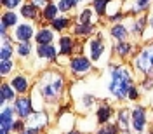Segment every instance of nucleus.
Listing matches in <instances>:
<instances>
[{
  "label": "nucleus",
  "instance_id": "nucleus-1",
  "mask_svg": "<svg viewBox=\"0 0 153 134\" xmlns=\"http://www.w3.org/2000/svg\"><path fill=\"white\" fill-rule=\"evenodd\" d=\"M131 82H132V78H131L129 71H127L125 68H122V66L115 68L113 71H111L110 92H111L115 98H118V99H124L125 96L129 94V89L132 87Z\"/></svg>",
  "mask_w": 153,
  "mask_h": 134
},
{
  "label": "nucleus",
  "instance_id": "nucleus-2",
  "mask_svg": "<svg viewBox=\"0 0 153 134\" xmlns=\"http://www.w3.org/2000/svg\"><path fill=\"white\" fill-rule=\"evenodd\" d=\"M63 89V80L57 75H49L42 86H40V94L45 98V101H54Z\"/></svg>",
  "mask_w": 153,
  "mask_h": 134
},
{
  "label": "nucleus",
  "instance_id": "nucleus-3",
  "mask_svg": "<svg viewBox=\"0 0 153 134\" xmlns=\"http://www.w3.org/2000/svg\"><path fill=\"white\" fill-rule=\"evenodd\" d=\"M136 66L139 68L143 73H152V70H153V45L146 47L143 52L137 56Z\"/></svg>",
  "mask_w": 153,
  "mask_h": 134
},
{
  "label": "nucleus",
  "instance_id": "nucleus-4",
  "mask_svg": "<svg viewBox=\"0 0 153 134\" xmlns=\"http://www.w3.org/2000/svg\"><path fill=\"white\" fill-rule=\"evenodd\" d=\"M91 70V63L89 59L84 56H76L71 59V71L76 73V75H82V73H87Z\"/></svg>",
  "mask_w": 153,
  "mask_h": 134
},
{
  "label": "nucleus",
  "instance_id": "nucleus-5",
  "mask_svg": "<svg viewBox=\"0 0 153 134\" xmlns=\"http://www.w3.org/2000/svg\"><path fill=\"white\" fill-rule=\"evenodd\" d=\"M144 124H146V115H144V108L137 106L132 113V125H134V131H143Z\"/></svg>",
  "mask_w": 153,
  "mask_h": 134
},
{
  "label": "nucleus",
  "instance_id": "nucleus-6",
  "mask_svg": "<svg viewBox=\"0 0 153 134\" xmlns=\"http://www.w3.org/2000/svg\"><path fill=\"white\" fill-rule=\"evenodd\" d=\"M16 112L21 118H26L30 113H31V101L30 98H19L16 101Z\"/></svg>",
  "mask_w": 153,
  "mask_h": 134
},
{
  "label": "nucleus",
  "instance_id": "nucleus-7",
  "mask_svg": "<svg viewBox=\"0 0 153 134\" xmlns=\"http://www.w3.org/2000/svg\"><path fill=\"white\" fill-rule=\"evenodd\" d=\"M12 127V108H4L2 112V134H9Z\"/></svg>",
  "mask_w": 153,
  "mask_h": 134
},
{
  "label": "nucleus",
  "instance_id": "nucleus-8",
  "mask_svg": "<svg viewBox=\"0 0 153 134\" xmlns=\"http://www.w3.org/2000/svg\"><path fill=\"white\" fill-rule=\"evenodd\" d=\"M56 49L51 44H38V56L45 57V59H56Z\"/></svg>",
  "mask_w": 153,
  "mask_h": 134
},
{
  "label": "nucleus",
  "instance_id": "nucleus-9",
  "mask_svg": "<svg viewBox=\"0 0 153 134\" xmlns=\"http://www.w3.org/2000/svg\"><path fill=\"white\" fill-rule=\"evenodd\" d=\"M16 37H18L21 42H28L30 38L33 37V28H31L30 25H21V26H18V30H16Z\"/></svg>",
  "mask_w": 153,
  "mask_h": 134
},
{
  "label": "nucleus",
  "instance_id": "nucleus-10",
  "mask_svg": "<svg viewBox=\"0 0 153 134\" xmlns=\"http://www.w3.org/2000/svg\"><path fill=\"white\" fill-rule=\"evenodd\" d=\"M103 51H105V45H103V42H101L99 38H97V40H92V42H91V57H92L94 61L101 57Z\"/></svg>",
  "mask_w": 153,
  "mask_h": 134
},
{
  "label": "nucleus",
  "instance_id": "nucleus-11",
  "mask_svg": "<svg viewBox=\"0 0 153 134\" xmlns=\"http://www.w3.org/2000/svg\"><path fill=\"white\" fill-rule=\"evenodd\" d=\"M12 89L18 91V92H26V89H28V80H26L25 77H16V78L12 80Z\"/></svg>",
  "mask_w": 153,
  "mask_h": 134
},
{
  "label": "nucleus",
  "instance_id": "nucleus-12",
  "mask_svg": "<svg viewBox=\"0 0 153 134\" xmlns=\"http://www.w3.org/2000/svg\"><path fill=\"white\" fill-rule=\"evenodd\" d=\"M110 117H111V108L108 105H103L99 110H97V120L101 122V124H105L110 120Z\"/></svg>",
  "mask_w": 153,
  "mask_h": 134
},
{
  "label": "nucleus",
  "instance_id": "nucleus-13",
  "mask_svg": "<svg viewBox=\"0 0 153 134\" xmlns=\"http://www.w3.org/2000/svg\"><path fill=\"white\" fill-rule=\"evenodd\" d=\"M52 31L47 28H42L40 31H38V35H37V42L38 44H51V40H52Z\"/></svg>",
  "mask_w": 153,
  "mask_h": 134
},
{
  "label": "nucleus",
  "instance_id": "nucleus-14",
  "mask_svg": "<svg viewBox=\"0 0 153 134\" xmlns=\"http://www.w3.org/2000/svg\"><path fill=\"white\" fill-rule=\"evenodd\" d=\"M9 99H14V89H10L7 84H4V86H2V92H0V101L5 103V101H9Z\"/></svg>",
  "mask_w": 153,
  "mask_h": 134
},
{
  "label": "nucleus",
  "instance_id": "nucleus-15",
  "mask_svg": "<svg viewBox=\"0 0 153 134\" xmlns=\"http://www.w3.org/2000/svg\"><path fill=\"white\" fill-rule=\"evenodd\" d=\"M21 14H23L25 18H30V19L37 18V7H35L33 4H28V5H23V7H21Z\"/></svg>",
  "mask_w": 153,
  "mask_h": 134
},
{
  "label": "nucleus",
  "instance_id": "nucleus-16",
  "mask_svg": "<svg viewBox=\"0 0 153 134\" xmlns=\"http://www.w3.org/2000/svg\"><path fill=\"white\" fill-rule=\"evenodd\" d=\"M71 49H73V40L70 37H63L61 38V54H68V52H71Z\"/></svg>",
  "mask_w": 153,
  "mask_h": 134
},
{
  "label": "nucleus",
  "instance_id": "nucleus-17",
  "mask_svg": "<svg viewBox=\"0 0 153 134\" xmlns=\"http://www.w3.org/2000/svg\"><path fill=\"white\" fill-rule=\"evenodd\" d=\"M111 35H113L115 38H118L120 42H124V38L127 37V31H125V28H124V26L117 25V26H113V28H111Z\"/></svg>",
  "mask_w": 153,
  "mask_h": 134
},
{
  "label": "nucleus",
  "instance_id": "nucleus-18",
  "mask_svg": "<svg viewBox=\"0 0 153 134\" xmlns=\"http://www.w3.org/2000/svg\"><path fill=\"white\" fill-rule=\"evenodd\" d=\"M118 127L124 129V131L129 127V115H127L125 110H120V112H118Z\"/></svg>",
  "mask_w": 153,
  "mask_h": 134
},
{
  "label": "nucleus",
  "instance_id": "nucleus-19",
  "mask_svg": "<svg viewBox=\"0 0 153 134\" xmlns=\"http://www.w3.org/2000/svg\"><path fill=\"white\" fill-rule=\"evenodd\" d=\"M56 14H57V7L56 5H45V10H44V18L49 19V21H54L56 19Z\"/></svg>",
  "mask_w": 153,
  "mask_h": 134
},
{
  "label": "nucleus",
  "instance_id": "nucleus-20",
  "mask_svg": "<svg viewBox=\"0 0 153 134\" xmlns=\"http://www.w3.org/2000/svg\"><path fill=\"white\" fill-rule=\"evenodd\" d=\"M45 124V117L44 115H33V118H31V124H30V127H35V129H42V125Z\"/></svg>",
  "mask_w": 153,
  "mask_h": 134
},
{
  "label": "nucleus",
  "instance_id": "nucleus-21",
  "mask_svg": "<svg viewBox=\"0 0 153 134\" xmlns=\"http://www.w3.org/2000/svg\"><path fill=\"white\" fill-rule=\"evenodd\" d=\"M68 23H70V21H68V18H56L54 21H52V28L59 31V30L66 28V26H68Z\"/></svg>",
  "mask_w": 153,
  "mask_h": 134
},
{
  "label": "nucleus",
  "instance_id": "nucleus-22",
  "mask_svg": "<svg viewBox=\"0 0 153 134\" xmlns=\"http://www.w3.org/2000/svg\"><path fill=\"white\" fill-rule=\"evenodd\" d=\"M2 21H4L7 26H12V25H16L18 16H16L14 12H5V14H4V18H2Z\"/></svg>",
  "mask_w": 153,
  "mask_h": 134
},
{
  "label": "nucleus",
  "instance_id": "nucleus-23",
  "mask_svg": "<svg viewBox=\"0 0 153 134\" xmlns=\"http://www.w3.org/2000/svg\"><path fill=\"white\" fill-rule=\"evenodd\" d=\"M108 2H110V0H94V9H96V12H97L99 16L105 14V7H106Z\"/></svg>",
  "mask_w": 153,
  "mask_h": 134
},
{
  "label": "nucleus",
  "instance_id": "nucleus-24",
  "mask_svg": "<svg viewBox=\"0 0 153 134\" xmlns=\"http://www.w3.org/2000/svg\"><path fill=\"white\" fill-rule=\"evenodd\" d=\"M91 31H92V26H89V25H76L75 26L76 35H89Z\"/></svg>",
  "mask_w": 153,
  "mask_h": 134
},
{
  "label": "nucleus",
  "instance_id": "nucleus-25",
  "mask_svg": "<svg viewBox=\"0 0 153 134\" xmlns=\"http://www.w3.org/2000/svg\"><path fill=\"white\" fill-rule=\"evenodd\" d=\"M129 51H131V45H129V44H125V42H122V44H118V45H117V52H118V56H127V54H129Z\"/></svg>",
  "mask_w": 153,
  "mask_h": 134
},
{
  "label": "nucleus",
  "instance_id": "nucleus-26",
  "mask_svg": "<svg viewBox=\"0 0 153 134\" xmlns=\"http://www.w3.org/2000/svg\"><path fill=\"white\" fill-rule=\"evenodd\" d=\"M19 54H21V56L25 57V56H28L30 54V51H31V45H30L28 42H23V44H19Z\"/></svg>",
  "mask_w": 153,
  "mask_h": 134
},
{
  "label": "nucleus",
  "instance_id": "nucleus-27",
  "mask_svg": "<svg viewBox=\"0 0 153 134\" xmlns=\"http://www.w3.org/2000/svg\"><path fill=\"white\" fill-rule=\"evenodd\" d=\"M10 70H12V61H9V59L2 61V66H0V71H2V75H7Z\"/></svg>",
  "mask_w": 153,
  "mask_h": 134
},
{
  "label": "nucleus",
  "instance_id": "nucleus-28",
  "mask_svg": "<svg viewBox=\"0 0 153 134\" xmlns=\"http://www.w3.org/2000/svg\"><path fill=\"white\" fill-rule=\"evenodd\" d=\"M75 4H76V0H61L59 9H61V10H68V9H71Z\"/></svg>",
  "mask_w": 153,
  "mask_h": 134
},
{
  "label": "nucleus",
  "instance_id": "nucleus-29",
  "mask_svg": "<svg viewBox=\"0 0 153 134\" xmlns=\"http://www.w3.org/2000/svg\"><path fill=\"white\" fill-rule=\"evenodd\" d=\"M89 19H91V10L85 9L82 14H80V18H78V21H80V25H87L89 23Z\"/></svg>",
  "mask_w": 153,
  "mask_h": 134
},
{
  "label": "nucleus",
  "instance_id": "nucleus-30",
  "mask_svg": "<svg viewBox=\"0 0 153 134\" xmlns=\"http://www.w3.org/2000/svg\"><path fill=\"white\" fill-rule=\"evenodd\" d=\"M10 56H12V49L5 45V47L2 49V52H0V57H2V61H5V59H9Z\"/></svg>",
  "mask_w": 153,
  "mask_h": 134
},
{
  "label": "nucleus",
  "instance_id": "nucleus-31",
  "mask_svg": "<svg viewBox=\"0 0 153 134\" xmlns=\"http://www.w3.org/2000/svg\"><path fill=\"white\" fill-rule=\"evenodd\" d=\"M97 134H117V127H115V125H106V127H103Z\"/></svg>",
  "mask_w": 153,
  "mask_h": 134
},
{
  "label": "nucleus",
  "instance_id": "nucleus-32",
  "mask_svg": "<svg viewBox=\"0 0 153 134\" xmlns=\"http://www.w3.org/2000/svg\"><path fill=\"white\" fill-rule=\"evenodd\" d=\"M2 2H4V5H5V7H9V9L16 7V5L19 4V0H2Z\"/></svg>",
  "mask_w": 153,
  "mask_h": 134
},
{
  "label": "nucleus",
  "instance_id": "nucleus-33",
  "mask_svg": "<svg viewBox=\"0 0 153 134\" xmlns=\"http://www.w3.org/2000/svg\"><path fill=\"white\" fill-rule=\"evenodd\" d=\"M129 98H131V99H136V98H137V89L134 86L129 89Z\"/></svg>",
  "mask_w": 153,
  "mask_h": 134
},
{
  "label": "nucleus",
  "instance_id": "nucleus-34",
  "mask_svg": "<svg viewBox=\"0 0 153 134\" xmlns=\"http://www.w3.org/2000/svg\"><path fill=\"white\" fill-rule=\"evenodd\" d=\"M38 131H40V129H35V127H30V129H26V131H23L21 134H38Z\"/></svg>",
  "mask_w": 153,
  "mask_h": 134
},
{
  "label": "nucleus",
  "instance_id": "nucleus-35",
  "mask_svg": "<svg viewBox=\"0 0 153 134\" xmlns=\"http://www.w3.org/2000/svg\"><path fill=\"white\" fill-rule=\"evenodd\" d=\"M33 5L35 7H44L45 5V0H33Z\"/></svg>",
  "mask_w": 153,
  "mask_h": 134
},
{
  "label": "nucleus",
  "instance_id": "nucleus-36",
  "mask_svg": "<svg viewBox=\"0 0 153 134\" xmlns=\"http://www.w3.org/2000/svg\"><path fill=\"white\" fill-rule=\"evenodd\" d=\"M23 127H25V125H23V122H16L12 129H16V131H23Z\"/></svg>",
  "mask_w": 153,
  "mask_h": 134
},
{
  "label": "nucleus",
  "instance_id": "nucleus-37",
  "mask_svg": "<svg viewBox=\"0 0 153 134\" xmlns=\"http://www.w3.org/2000/svg\"><path fill=\"white\" fill-rule=\"evenodd\" d=\"M91 103H92V98L91 96H85V106H89Z\"/></svg>",
  "mask_w": 153,
  "mask_h": 134
},
{
  "label": "nucleus",
  "instance_id": "nucleus-38",
  "mask_svg": "<svg viewBox=\"0 0 153 134\" xmlns=\"http://www.w3.org/2000/svg\"><path fill=\"white\" fill-rule=\"evenodd\" d=\"M139 2H143V4H146V5H148V0H139Z\"/></svg>",
  "mask_w": 153,
  "mask_h": 134
},
{
  "label": "nucleus",
  "instance_id": "nucleus-39",
  "mask_svg": "<svg viewBox=\"0 0 153 134\" xmlns=\"http://www.w3.org/2000/svg\"><path fill=\"white\" fill-rule=\"evenodd\" d=\"M68 134H80V133H76V131H71V133H68Z\"/></svg>",
  "mask_w": 153,
  "mask_h": 134
},
{
  "label": "nucleus",
  "instance_id": "nucleus-40",
  "mask_svg": "<svg viewBox=\"0 0 153 134\" xmlns=\"http://www.w3.org/2000/svg\"><path fill=\"white\" fill-rule=\"evenodd\" d=\"M152 23H153V21H152Z\"/></svg>",
  "mask_w": 153,
  "mask_h": 134
}]
</instances>
